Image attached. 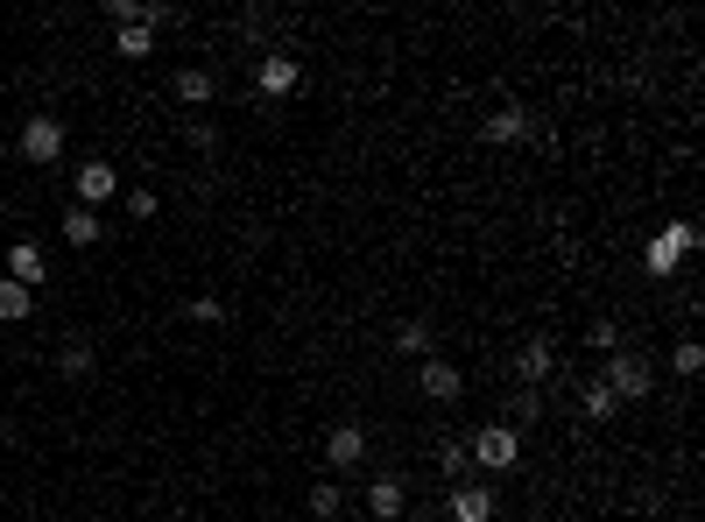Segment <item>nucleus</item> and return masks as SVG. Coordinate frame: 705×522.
<instances>
[{"instance_id": "5701e85b", "label": "nucleus", "mask_w": 705, "mask_h": 522, "mask_svg": "<svg viewBox=\"0 0 705 522\" xmlns=\"http://www.w3.org/2000/svg\"><path fill=\"white\" fill-rule=\"evenodd\" d=\"M670 367H678V375L692 381L698 367H705V347H698V339H678V353H670Z\"/></svg>"}, {"instance_id": "1a4fd4ad", "label": "nucleus", "mask_w": 705, "mask_h": 522, "mask_svg": "<svg viewBox=\"0 0 705 522\" xmlns=\"http://www.w3.org/2000/svg\"><path fill=\"white\" fill-rule=\"evenodd\" d=\"M325 466H332V473L367 466V430H360V424H332V430H325Z\"/></svg>"}, {"instance_id": "6ab92c4d", "label": "nucleus", "mask_w": 705, "mask_h": 522, "mask_svg": "<svg viewBox=\"0 0 705 522\" xmlns=\"http://www.w3.org/2000/svg\"><path fill=\"white\" fill-rule=\"evenodd\" d=\"M430 459H438V473H445V481H466V466H473V459H466V438H438V452H430Z\"/></svg>"}, {"instance_id": "20e7f679", "label": "nucleus", "mask_w": 705, "mask_h": 522, "mask_svg": "<svg viewBox=\"0 0 705 522\" xmlns=\"http://www.w3.org/2000/svg\"><path fill=\"white\" fill-rule=\"evenodd\" d=\"M22 162H36V170H57V162H64V121H57V113H28L22 121Z\"/></svg>"}, {"instance_id": "412c9836", "label": "nucleus", "mask_w": 705, "mask_h": 522, "mask_svg": "<svg viewBox=\"0 0 705 522\" xmlns=\"http://www.w3.org/2000/svg\"><path fill=\"white\" fill-rule=\"evenodd\" d=\"M311 515H318V522L347 515V487H339V481H318V487H311Z\"/></svg>"}, {"instance_id": "0eeeda50", "label": "nucleus", "mask_w": 705, "mask_h": 522, "mask_svg": "<svg viewBox=\"0 0 705 522\" xmlns=\"http://www.w3.org/2000/svg\"><path fill=\"white\" fill-rule=\"evenodd\" d=\"M550 375H558V347H550L544 332H530V339L515 347V381H522V389H544Z\"/></svg>"}, {"instance_id": "f3484780", "label": "nucleus", "mask_w": 705, "mask_h": 522, "mask_svg": "<svg viewBox=\"0 0 705 522\" xmlns=\"http://www.w3.org/2000/svg\"><path fill=\"white\" fill-rule=\"evenodd\" d=\"M99 233H107V219H99V213H85V205H71V213H64V241L71 247H99Z\"/></svg>"}, {"instance_id": "ddd939ff", "label": "nucleus", "mask_w": 705, "mask_h": 522, "mask_svg": "<svg viewBox=\"0 0 705 522\" xmlns=\"http://www.w3.org/2000/svg\"><path fill=\"white\" fill-rule=\"evenodd\" d=\"M402 509H410V487H402V473H374V481H367V515H374V522H396Z\"/></svg>"}, {"instance_id": "f257e3e1", "label": "nucleus", "mask_w": 705, "mask_h": 522, "mask_svg": "<svg viewBox=\"0 0 705 522\" xmlns=\"http://www.w3.org/2000/svg\"><path fill=\"white\" fill-rule=\"evenodd\" d=\"M466 459L479 466V481H501V473H515V466H522V430L494 416V424H479L473 438H466Z\"/></svg>"}, {"instance_id": "cd10ccee", "label": "nucleus", "mask_w": 705, "mask_h": 522, "mask_svg": "<svg viewBox=\"0 0 705 522\" xmlns=\"http://www.w3.org/2000/svg\"><path fill=\"white\" fill-rule=\"evenodd\" d=\"M191 148H219V128L212 121H191Z\"/></svg>"}, {"instance_id": "dca6fc26", "label": "nucleus", "mask_w": 705, "mask_h": 522, "mask_svg": "<svg viewBox=\"0 0 705 522\" xmlns=\"http://www.w3.org/2000/svg\"><path fill=\"white\" fill-rule=\"evenodd\" d=\"M388 347H396V353H410V361H430V347H438V339H430V325H424V318H402Z\"/></svg>"}, {"instance_id": "4be33fe9", "label": "nucleus", "mask_w": 705, "mask_h": 522, "mask_svg": "<svg viewBox=\"0 0 705 522\" xmlns=\"http://www.w3.org/2000/svg\"><path fill=\"white\" fill-rule=\"evenodd\" d=\"M536 416H544V396H536V389H515V402H508V416H501V424H536Z\"/></svg>"}, {"instance_id": "a211bd4d", "label": "nucleus", "mask_w": 705, "mask_h": 522, "mask_svg": "<svg viewBox=\"0 0 705 522\" xmlns=\"http://www.w3.org/2000/svg\"><path fill=\"white\" fill-rule=\"evenodd\" d=\"M113 50L120 57H148V50H156V28H148V22H120L113 28Z\"/></svg>"}, {"instance_id": "bb28decb", "label": "nucleus", "mask_w": 705, "mask_h": 522, "mask_svg": "<svg viewBox=\"0 0 705 522\" xmlns=\"http://www.w3.org/2000/svg\"><path fill=\"white\" fill-rule=\"evenodd\" d=\"M127 219H156V191H148V184L127 191Z\"/></svg>"}, {"instance_id": "7ed1b4c3", "label": "nucleus", "mask_w": 705, "mask_h": 522, "mask_svg": "<svg viewBox=\"0 0 705 522\" xmlns=\"http://www.w3.org/2000/svg\"><path fill=\"white\" fill-rule=\"evenodd\" d=\"M698 247H705V233L692 227V219H670V227L656 233L649 247H642V268H649L656 282H670V276L684 268V255H698Z\"/></svg>"}, {"instance_id": "393cba45", "label": "nucleus", "mask_w": 705, "mask_h": 522, "mask_svg": "<svg viewBox=\"0 0 705 522\" xmlns=\"http://www.w3.org/2000/svg\"><path fill=\"white\" fill-rule=\"evenodd\" d=\"M613 410H621V402H613L607 389H599V381H586V416H593V424H607Z\"/></svg>"}, {"instance_id": "f8f14e48", "label": "nucleus", "mask_w": 705, "mask_h": 522, "mask_svg": "<svg viewBox=\"0 0 705 522\" xmlns=\"http://www.w3.org/2000/svg\"><path fill=\"white\" fill-rule=\"evenodd\" d=\"M416 389H424L430 402H459V396H466V375H459L452 361H438V353H430V361H416Z\"/></svg>"}, {"instance_id": "423d86ee", "label": "nucleus", "mask_w": 705, "mask_h": 522, "mask_svg": "<svg viewBox=\"0 0 705 522\" xmlns=\"http://www.w3.org/2000/svg\"><path fill=\"white\" fill-rule=\"evenodd\" d=\"M445 515L452 522H494L501 515V495H494V481H459L452 495H445Z\"/></svg>"}, {"instance_id": "4468645a", "label": "nucleus", "mask_w": 705, "mask_h": 522, "mask_svg": "<svg viewBox=\"0 0 705 522\" xmlns=\"http://www.w3.org/2000/svg\"><path fill=\"white\" fill-rule=\"evenodd\" d=\"M93 367H99V353H93V339H85V332H71L64 347H57V375L85 381V375H93Z\"/></svg>"}, {"instance_id": "aec40b11", "label": "nucleus", "mask_w": 705, "mask_h": 522, "mask_svg": "<svg viewBox=\"0 0 705 522\" xmlns=\"http://www.w3.org/2000/svg\"><path fill=\"white\" fill-rule=\"evenodd\" d=\"M28 311H36V296H28L22 282H8V276H0V325H22Z\"/></svg>"}, {"instance_id": "39448f33", "label": "nucleus", "mask_w": 705, "mask_h": 522, "mask_svg": "<svg viewBox=\"0 0 705 522\" xmlns=\"http://www.w3.org/2000/svg\"><path fill=\"white\" fill-rule=\"evenodd\" d=\"M296 85H304V57H290V50L254 57V93H262V99H290Z\"/></svg>"}, {"instance_id": "6e6552de", "label": "nucleus", "mask_w": 705, "mask_h": 522, "mask_svg": "<svg viewBox=\"0 0 705 522\" xmlns=\"http://www.w3.org/2000/svg\"><path fill=\"white\" fill-rule=\"evenodd\" d=\"M71 191H78V198H71V205H85V213H99V205H107V198H120V170H113L107 156H93V162H85V170H78V184H71Z\"/></svg>"}, {"instance_id": "9d476101", "label": "nucleus", "mask_w": 705, "mask_h": 522, "mask_svg": "<svg viewBox=\"0 0 705 522\" xmlns=\"http://www.w3.org/2000/svg\"><path fill=\"white\" fill-rule=\"evenodd\" d=\"M479 134H487L494 148H515V142H530V134H536V113L530 107H494L487 121H479Z\"/></svg>"}, {"instance_id": "9b49d317", "label": "nucleus", "mask_w": 705, "mask_h": 522, "mask_svg": "<svg viewBox=\"0 0 705 522\" xmlns=\"http://www.w3.org/2000/svg\"><path fill=\"white\" fill-rule=\"evenodd\" d=\"M8 282H22L28 296L50 282V255H42V241H14V247H8Z\"/></svg>"}, {"instance_id": "b1692460", "label": "nucleus", "mask_w": 705, "mask_h": 522, "mask_svg": "<svg viewBox=\"0 0 705 522\" xmlns=\"http://www.w3.org/2000/svg\"><path fill=\"white\" fill-rule=\"evenodd\" d=\"M586 339H593L599 353H621V347H628V332H621V325H613V318H599V325H593Z\"/></svg>"}, {"instance_id": "f03ea898", "label": "nucleus", "mask_w": 705, "mask_h": 522, "mask_svg": "<svg viewBox=\"0 0 705 522\" xmlns=\"http://www.w3.org/2000/svg\"><path fill=\"white\" fill-rule=\"evenodd\" d=\"M599 389H607L613 402H642V396L656 389V361H649V353H635V347L607 353V367H599Z\"/></svg>"}, {"instance_id": "2eb2a0df", "label": "nucleus", "mask_w": 705, "mask_h": 522, "mask_svg": "<svg viewBox=\"0 0 705 522\" xmlns=\"http://www.w3.org/2000/svg\"><path fill=\"white\" fill-rule=\"evenodd\" d=\"M177 99H184V107H212V99H219V78L205 64H184V71H177Z\"/></svg>"}, {"instance_id": "a878e982", "label": "nucleus", "mask_w": 705, "mask_h": 522, "mask_svg": "<svg viewBox=\"0 0 705 522\" xmlns=\"http://www.w3.org/2000/svg\"><path fill=\"white\" fill-rule=\"evenodd\" d=\"M191 318H198V325H227V304H219V296H191Z\"/></svg>"}]
</instances>
